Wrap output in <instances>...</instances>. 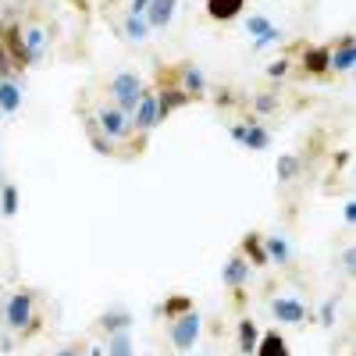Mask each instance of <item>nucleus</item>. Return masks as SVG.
Listing matches in <instances>:
<instances>
[{"label": "nucleus", "instance_id": "nucleus-1", "mask_svg": "<svg viewBox=\"0 0 356 356\" xmlns=\"http://www.w3.org/2000/svg\"><path fill=\"white\" fill-rule=\"evenodd\" d=\"M139 93H143V79L136 72H118L111 79V97H114V107L132 114L136 104H139Z\"/></svg>", "mask_w": 356, "mask_h": 356}, {"label": "nucleus", "instance_id": "nucleus-2", "mask_svg": "<svg viewBox=\"0 0 356 356\" xmlns=\"http://www.w3.org/2000/svg\"><path fill=\"white\" fill-rule=\"evenodd\" d=\"M4 324L11 332H25L29 324H33V292H11L8 296V303H4Z\"/></svg>", "mask_w": 356, "mask_h": 356}, {"label": "nucleus", "instance_id": "nucleus-3", "mask_svg": "<svg viewBox=\"0 0 356 356\" xmlns=\"http://www.w3.org/2000/svg\"><path fill=\"white\" fill-rule=\"evenodd\" d=\"M200 328H203V321H200L196 310L175 317V321H171V342H175V349H178V353H193L196 342H200Z\"/></svg>", "mask_w": 356, "mask_h": 356}, {"label": "nucleus", "instance_id": "nucleus-4", "mask_svg": "<svg viewBox=\"0 0 356 356\" xmlns=\"http://www.w3.org/2000/svg\"><path fill=\"white\" fill-rule=\"evenodd\" d=\"M0 47L8 50L15 72H25L29 68V54H25V36H22V25L15 22H0Z\"/></svg>", "mask_w": 356, "mask_h": 356}, {"label": "nucleus", "instance_id": "nucleus-5", "mask_svg": "<svg viewBox=\"0 0 356 356\" xmlns=\"http://www.w3.org/2000/svg\"><path fill=\"white\" fill-rule=\"evenodd\" d=\"M129 125H136L139 132H150V129L161 125V118H157V89H143L139 93V104L129 114Z\"/></svg>", "mask_w": 356, "mask_h": 356}, {"label": "nucleus", "instance_id": "nucleus-6", "mask_svg": "<svg viewBox=\"0 0 356 356\" xmlns=\"http://www.w3.org/2000/svg\"><path fill=\"white\" fill-rule=\"evenodd\" d=\"M97 129L107 136V139H122V136H129V114L125 111H118L114 104H104L100 111H97Z\"/></svg>", "mask_w": 356, "mask_h": 356}, {"label": "nucleus", "instance_id": "nucleus-7", "mask_svg": "<svg viewBox=\"0 0 356 356\" xmlns=\"http://www.w3.org/2000/svg\"><path fill=\"white\" fill-rule=\"evenodd\" d=\"M271 314L282 324H303L307 321V307L296 300V296H278V300H271Z\"/></svg>", "mask_w": 356, "mask_h": 356}, {"label": "nucleus", "instance_id": "nucleus-8", "mask_svg": "<svg viewBox=\"0 0 356 356\" xmlns=\"http://www.w3.org/2000/svg\"><path fill=\"white\" fill-rule=\"evenodd\" d=\"M353 65H356V50H353V36L346 33V36H339L335 47H328V68L353 72Z\"/></svg>", "mask_w": 356, "mask_h": 356}, {"label": "nucleus", "instance_id": "nucleus-9", "mask_svg": "<svg viewBox=\"0 0 356 356\" xmlns=\"http://www.w3.org/2000/svg\"><path fill=\"white\" fill-rule=\"evenodd\" d=\"M193 97L186 93L182 86H168V89H157V118L161 122H168V114L178 111V107H186Z\"/></svg>", "mask_w": 356, "mask_h": 356}, {"label": "nucleus", "instance_id": "nucleus-10", "mask_svg": "<svg viewBox=\"0 0 356 356\" xmlns=\"http://www.w3.org/2000/svg\"><path fill=\"white\" fill-rule=\"evenodd\" d=\"M221 282H225L228 289H243V285L250 282V260L235 253V257L221 267Z\"/></svg>", "mask_w": 356, "mask_h": 356}, {"label": "nucleus", "instance_id": "nucleus-11", "mask_svg": "<svg viewBox=\"0 0 356 356\" xmlns=\"http://www.w3.org/2000/svg\"><path fill=\"white\" fill-rule=\"evenodd\" d=\"M175 11H178V0H150V8H146V25L150 29H168L171 25V18H175Z\"/></svg>", "mask_w": 356, "mask_h": 356}, {"label": "nucleus", "instance_id": "nucleus-12", "mask_svg": "<svg viewBox=\"0 0 356 356\" xmlns=\"http://www.w3.org/2000/svg\"><path fill=\"white\" fill-rule=\"evenodd\" d=\"M246 8V0H207V15H211L214 22H232L239 18Z\"/></svg>", "mask_w": 356, "mask_h": 356}, {"label": "nucleus", "instance_id": "nucleus-13", "mask_svg": "<svg viewBox=\"0 0 356 356\" xmlns=\"http://www.w3.org/2000/svg\"><path fill=\"white\" fill-rule=\"evenodd\" d=\"M253 356H289V342H285V335H278V332H264L260 342H257V349H253Z\"/></svg>", "mask_w": 356, "mask_h": 356}, {"label": "nucleus", "instance_id": "nucleus-14", "mask_svg": "<svg viewBox=\"0 0 356 356\" xmlns=\"http://www.w3.org/2000/svg\"><path fill=\"white\" fill-rule=\"evenodd\" d=\"M182 89L193 97V100H200L203 93H207V79H203V72H200V65H182Z\"/></svg>", "mask_w": 356, "mask_h": 356}, {"label": "nucleus", "instance_id": "nucleus-15", "mask_svg": "<svg viewBox=\"0 0 356 356\" xmlns=\"http://www.w3.org/2000/svg\"><path fill=\"white\" fill-rule=\"evenodd\" d=\"M22 36H25V54H29V65H36L43 61V50H47V33L43 29H22Z\"/></svg>", "mask_w": 356, "mask_h": 356}, {"label": "nucleus", "instance_id": "nucleus-16", "mask_svg": "<svg viewBox=\"0 0 356 356\" xmlns=\"http://www.w3.org/2000/svg\"><path fill=\"white\" fill-rule=\"evenodd\" d=\"M243 146H246V150H267V146H271V132H267L257 118H250V122H246V136H243Z\"/></svg>", "mask_w": 356, "mask_h": 356}, {"label": "nucleus", "instance_id": "nucleus-17", "mask_svg": "<svg viewBox=\"0 0 356 356\" xmlns=\"http://www.w3.org/2000/svg\"><path fill=\"white\" fill-rule=\"evenodd\" d=\"M235 339H239V353H243V356H253V349H257V342H260L257 321L243 317V321H239V332H235Z\"/></svg>", "mask_w": 356, "mask_h": 356}, {"label": "nucleus", "instance_id": "nucleus-18", "mask_svg": "<svg viewBox=\"0 0 356 356\" xmlns=\"http://www.w3.org/2000/svg\"><path fill=\"white\" fill-rule=\"evenodd\" d=\"M303 68H307L310 75L332 72V68H328V47H307V50H303Z\"/></svg>", "mask_w": 356, "mask_h": 356}, {"label": "nucleus", "instance_id": "nucleus-19", "mask_svg": "<svg viewBox=\"0 0 356 356\" xmlns=\"http://www.w3.org/2000/svg\"><path fill=\"white\" fill-rule=\"evenodd\" d=\"M18 107H22V86L11 82V79H4V82H0V111L15 114Z\"/></svg>", "mask_w": 356, "mask_h": 356}, {"label": "nucleus", "instance_id": "nucleus-20", "mask_svg": "<svg viewBox=\"0 0 356 356\" xmlns=\"http://www.w3.org/2000/svg\"><path fill=\"white\" fill-rule=\"evenodd\" d=\"M243 253L250 257V267H264V264H271V260H267V253H264V243H260V235H257V232H250L246 239H243Z\"/></svg>", "mask_w": 356, "mask_h": 356}, {"label": "nucleus", "instance_id": "nucleus-21", "mask_svg": "<svg viewBox=\"0 0 356 356\" xmlns=\"http://www.w3.org/2000/svg\"><path fill=\"white\" fill-rule=\"evenodd\" d=\"M264 253H267V260H275V264H289V239L285 235H267Z\"/></svg>", "mask_w": 356, "mask_h": 356}, {"label": "nucleus", "instance_id": "nucleus-22", "mask_svg": "<svg viewBox=\"0 0 356 356\" xmlns=\"http://www.w3.org/2000/svg\"><path fill=\"white\" fill-rule=\"evenodd\" d=\"M122 29H125V36H129L132 43H143L146 36H150V25H146V18H143V15H125Z\"/></svg>", "mask_w": 356, "mask_h": 356}, {"label": "nucleus", "instance_id": "nucleus-23", "mask_svg": "<svg viewBox=\"0 0 356 356\" xmlns=\"http://www.w3.org/2000/svg\"><path fill=\"white\" fill-rule=\"evenodd\" d=\"M100 324H104V332H107V335H114V332H129L132 314H125V310H107V314L100 317Z\"/></svg>", "mask_w": 356, "mask_h": 356}, {"label": "nucleus", "instance_id": "nucleus-24", "mask_svg": "<svg viewBox=\"0 0 356 356\" xmlns=\"http://www.w3.org/2000/svg\"><path fill=\"white\" fill-rule=\"evenodd\" d=\"M275 175H278V182H292V178L300 175V157H296V154H282L278 164H275Z\"/></svg>", "mask_w": 356, "mask_h": 356}, {"label": "nucleus", "instance_id": "nucleus-25", "mask_svg": "<svg viewBox=\"0 0 356 356\" xmlns=\"http://www.w3.org/2000/svg\"><path fill=\"white\" fill-rule=\"evenodd\" d=\"M107 356H136L132 335H129V332H114L111 342H107Z\"/></svg>", "mask_w": 356, "mask_h": 356}, {"label": "nucleus", "instance_id": "nucleus-26", "mask_svg": "<svg viewBox=\"0 0 356 356\" xmlns=\"http://www.w3.org/2000/svg\"><path fill=\"white\" fill-rule=\"evenodd\" d=\"M0 214L4 218L18 214V186H11V182H4V189H0Z\"/></svg>", "mask_w": 356, "mask_h": 356}, {"label": "nucleus", "instance_id": "nucleus-27", "mask_svg": "<svg viewBox=\"0 0 356 356\" xmlns=\"http://www.w3.org/2000/svg\"><path fill=\"white\" fill-rule=\"evenodd\" d=\"M189 310H193V300H189V296H182V292L171 296V300H164V317H168V321L182 317V314H189Z\"/></svg>", "mask_w": 356, "mask_h": 356}, {"label": "nucleus", "instance_id": "nucleus-28", "mask_svg": "<svg viewBox=\"0 0 356 356\" xmlns=\"http://www.w3.org/2000/svg\"><path fill=\"white\" fill-rule=\"evenodd\" d=\"M282 40H285V33H282L278 25H271V29H267L264 36H257V40H253V50H264V47H271V43H282Z\"/></svg>", "mask_w": 356, "mask_h": 356}, {"label": "nucleus", "instance_id": "nucleus-29", "mask_svg": "<svg viewBox=\"0 0 356 356\" xmlns=\"http://www.w3.org/2000/svg\"><path fill=\"white\" fill-rule=\"evenodd\" d=\"M89 143H93V150H97V154H104V157H111V154H114V143H111L100 129L89 132Z\"/></svg>", "mask_w": 356, "mask_h": 356}, {"label": "nucleus", "instance_id": "nucleus-30", "mask_svg": "<svg viewBox=\"0 0 356 356\" xmlns=\"http://www.w3.org/2000/svg\"><path fill=\"white\" fill-rule=\"evenodd\" d=\"M267 29H271V22H267L264 15H250V18H246V36H253V40H257V36H264V33H267Z\"/></svg>", "mask_w": 356, "mask_h": 356}, {"label": "nucleus", "instance_id": "nucleus-31", "mask_svg": "<svg viewBox=\"0 0 356 356\" xmlns=\"http://www.w3.org/2000/svg\"><path fill=\"white\" fill-rule=\"evenodd\" d=\"M253 107H257V114L278 111V93H260V97H253Z\"/></svg>", "mask_w": 356, "mask_h": 356}, {"label": "nucleus", "instance_id": "nucleus-32", "mask_svg": "<svg viewBox=\"0 0 356 356\" xmlns=\"http://www.w3.org/2000/svg\"><path fill=\"white\" fill-rule=\"evenodd\" d=\"M335 310H339V296H332V300L321 303V324H324V328H332V324H335Z\"/></svg>", "mask_w": 356, "mask_h": 356}, {"label": "nucleus", "instance_id": "nucleus-33", "mask_svg": "<svg viewBox=\"0 0 356 356\" xmlns=\"http://www.w3.org/2000/svg\"><path fill=\"white\" fill-rule=\"evenodd\" d=\"M15 75H18V72H15V65H11V57H8V50L0 47V82H4V79H11V82H15Z\"/></svg>", "mask_w": 356, "mask_h": 356}, {"label": "nucleus", "instance_id": "nucleus-34", "mask_svg": "<svg viewBox=\"0 0 356 356\" xmlns=\"http://www.w3.org/2000/svg\"><path fill=\"white\" fill-rule=\"evenodd\" d=\"M267 75H271V79H285V75H289V61H285V57L271 61V65H267Z\"/></svg>", "mask_w": 356, "mask_h": 356}, {"label": "nucleus", "instance_id": "nucleus-35", "mask_svg": "<svg viewBox=\"0 0 356 356\" xmlns=\"http://www.w3.org/2000/svg\"><path fill=\"white\" fill-rule=\"evenodd\" d=\"M342 267H346V271L353 275V267H356V250H353V246H349V250L342 253Z\"/></svg>", "mask_w": 356, "mask_h": 356}, {"label": "nucleus", "instance_id": "nucleus-36", "mask_svg": "<svg viewBox=\"0 0 356 356\" xmlns=\"http://www.w3.org/2000/svg\"><path fill=\"white\" fill-rule=\"evenodd\" d=\"M228 136H232L235 143H243V136H246V122H235V125L228 129Z\"/></svg>", "mask_w": 356, "mask_h": 356}, {"label": "nucleus", "instance_id": "nucleus-37", "mask_svg": "<svg viewBox=\"0 0 356 356\" xmlns=\"http://www.w3.org/2000/svg\"><path fill=\"white\" fill-rule=\"evenodd\" d=\"M146 8H150V0H132V4H129V15H146Z\"/></svg>", "mask_w": 356, "mask_h": 356}, {"label": "nucleus", "instance_id": "nucleus-38", "mask_svg": "<svg viewBox=\"0 0 356 356\" xmlns=\"http://www.w3.org/2000/svg\"><path fill=\"white\" fill-rule=\"evenodd\" d=\"M54 356H86V353H82V346H65V349H57Z\"/></svg>", "mask_w": 356, "mask_h": 356}, {"label": "nucleus", "instance_id": "nucleus-39", "mask_svg": "<svg viewBox=\"0 0 356 356\" xmlns=\"http://www.w3.org/2000/svg\"><path fill=\"white\" fill-rule=\"evenodd\" d=\"M342 214H346V221H349V225L356 221V200H349V203H346V211H342Z\"/></svg>", "mask_w": 356, "mask_h": 356}, {"label": "nucleus", "instance_id": "nucleus-40", "mask_svg": "<svg viewBox=\"0 0 356 356\" xmlns=\"http://www.w3.org/2000/svg\"><path fill=\"white\" fill-rule=\"evenodd\" d=\"M232 100H235V97H232V93H228V89H225V93H218V104H225V107H228V104H232Z\"/></svg>", "mask_w": 356, "mask_h": 356}, {"label": "nucleus", "instance_id": "nucleus-41", "mask_svg": "<svg viewBox=\"0 0 356 356\" xmlns=\"http://www.w3.org/2000/svg\"><path fill=\"white\" fill-rule=\"evenodd\" d=\"M89 356H104V349H97V346H93V349H89Z\"/></svg>", "mask_w": 356, "mask_h": 356}, {"label": "nucleus", "instance_id": "nucleus-42", "mask_svg": "<svg viewBox=\"0 0 356 356\" xmlns=\"http://www.w3.org/2000/svg\"><path fill=\"white\" fill-rule=\"evenodd\" d=\"M0 189H4V171H0Z\"/></svg>", "mask_w": 356, "mask_h": 356}]
</instances>
